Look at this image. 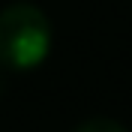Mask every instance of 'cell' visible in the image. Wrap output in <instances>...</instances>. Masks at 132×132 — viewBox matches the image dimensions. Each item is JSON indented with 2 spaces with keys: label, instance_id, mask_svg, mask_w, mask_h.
Returning a JSON list of instances; mask_svg holds the SVG:
<instances>
[{
  "label": "cell",
  "instance_id": "obj_1",
  "mask_svg": "<svg viewBox=\"0 0 132 132\" xmlns=\"http://www.w3.org/2000/svg\"><path fill=\"white\" fill-rule=\"evenodd\" d=\"M51 21L33 3H9L0 9V66L30 72L51 54Z\"/></svg>",
  "mask_w": 132,
  "mask_h": 132
},
{
  "label": "cell",
  "instance_id": "obj_2",
  "mask_svg": "<svg viewBox=\"0 0 132 132\" xmlns=\"http://www.w3.org/2000/svg\"><path fill=\"white\" fill-rule=\"evenodd\" d=\"M72 132H129V129H126V126H120L117 120H108V117H93V120L78 123Z\"/></svg>",
  "mask_w": 132,
  "mask_h": 132
}]
</instances>
